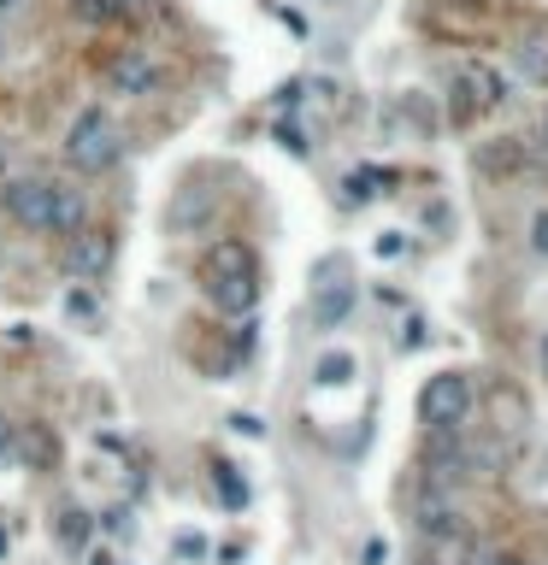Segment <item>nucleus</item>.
Returning a JSON list of instances; mask_svg holds the SVG:
<instances>
[{"mask_svg": "<svg viewBox=\"0 0 548 565\" xmlns=\"http://www.w3.org/2000/svg\"><path fill=\"white\" fill-rule=\"evenodd\" d=\"M472 418V377L466 371H437L419 389V425L425 430H460Z\"/></svg>", "mask_w": 548, "mask_h": 565, "instance_id": "f257e3e1", "label": "nucleus"}, {"mask_svg": "<svg viewBox=\"0 0 548 565\" xmlns=\"http://www.w3.org/2000/svg\"><path fill=\"white\" fill-rule=\"evenodd\" d=\"M65 159L77 171H107L112 159H119V130H112V119L100 107H83L77 119H71V130H65Z\"/></svg>", "mask_w": 548, "mask_h": 565, "instance_id": "f03ea898", "label": "nucleus"}, {"mask_svg": "<svg viewBox=\"0 0 548 565\" xmlns=\"http://www.w3.org/2000/svg\"><path fill=\"white\" fill-rule=\"evenodd\" d=\"M454 77H460V89H466L472 100H478V112H496V107H508V100H513V83L501 77L496 65H484V60L454 65Z\"/></svg>", "mask_w": 548, "mask_h": 565, "instance_id": "7ed1b4c3", "label": "nucleus"}, {"mask_svg": "<svg viewBox=\"0 0 548 565\" xmlns=\"http://www.w3.org/2000/svg\"><path fill=\"white\" fill-rule=\"evenodd\" d=\"M48 188H53V183H41V177L7 183V212H12V224L41 230V236H48Z\"/></svg>", "mask_w": 548, "mask_h": 565, "instance_id": "20e7f679", "label": "nucleus"}, {"mask_svg": "<svg viewBox=\"0 0 548 565\" xmlns=\"http://www.w3.org/2000/svg\"><path fill=\"white\" fill-rule=\"evenodd\" d=\"M489 418H496V437H525L531 430V401L519 383H489Z\"/></svg>", "mask_w": 548, "mask_h": 565, "instance_id": "39448f33", "label": "nucleus"}, {"mask_svg": "<svg viewBox=\"0 0 548 565\" xmlns=\"http://www.w3.org/2000/svg\"><path fill=\"white\" fill-rule=\"evenodd\" d=\"M107 266H112V236H89V230L65 236V271H71V278L95 283Z\"/></svg>", "mask_w": 548, "mask_h": 565, "instance_id": "423d86ee", "label": "nucleus"}, {"mask_svg": "<svg viewBox=\"0 0 548 565\" xmlns=\"http://www.w3.org/2000/svg\"><path fill=\"white\" fill-rule=\"evenodd\" d=\"M242 271H259V259L248 242H236V236H224V242H212L207 254H200V283H219V278H242Z\"/></svg>", "mask_w": 548, "mask_h": 565, "instance_id": "0eeeda50", "label": "nucleus"}, {"mask_svg": "<svg viewBox=\"0 0 548 565\" xmlns=\"http://www.w3.org/2000/svg\"><path fill=\"white\" fill-rule=\"evenodd\" d=\"M107 83H112L119 95L142 100V95H154V89H160V65H154L148 53H119V60L107 65Z\"/></svg>", "mask_w": 548, "mask_h": 565, "instance_id": "6e6552de", "label": "nucleus"}, {"mask_svg": "<svg viewBox=\"0 0 548 565\" xmlns=\"http://www.w3.org/2000/svg\"><path fill=\"white\" fill-rule=\"evenodd\" d=\"M207 300L219 307L224 318H248L259 307V271H242V278H219V283H200Z\"/></svg>", "mask_w": 548, "mask_h": 565, "instance_id": "1a4fd4ad", "label": "nucleus"}, {"mask_svg": "<svg viewBox=\"0 0 548 565\" xmlns=\"http://www.w3.org/2000/svg\"><path fill=\"white\" fill-rule=\"evenodd\" d=\"M83 212H89V207H83L77 188H65V183L48 188V236H77V230H83Z\"/></svg>", "mask_w": 548, "mask_h": 565, "instance_id": "9d476101", "label": "nucleus"}, {"mask_svg": "<svg viewBox=\"0 0 548 565\" xmlns=\"http://www.w3.org/2000/svg\"><path fill=\"white\" fill-rule=\"evenodd\" d=\"M349 312H354V283H349V278L319 283V295H313V324H319V330H337Z\"/></svg>", "mask_w": 548, "mask_h": 565, "instance_id": "9b49d317", "label": "nucleus"}, {"mask_svg": "<svg viewBox=\"0 0 548 565\" xmlns=\"http://www.w3.org/2000/svg\"><path fill=\"white\" fill-rule=\"evenodd\" d=\"M313 377H319L325 389H337V383H349L354 377V354H325L319 366H313Z\"/></svg>", "mask_w": 548, "mask_h": 565, "instance_id": "f8f14e48", "label": "nucleus"}, {"mask_svg": "<svg viewBox=\"0 0 548 565\" xmlns=\"http://www.w3.org/2000/svg\"><path fill=\"white\" fill-rule=\"evenodd\" d=\"M519 65H525L531 71V77H537V83H548V41H519Z\"/></svg>", "mask_w": 548, "mask_h": 565, "instance_id": "ddd939ff", "label": "nucleus"}, {"mask_svg": "<svg viewBox=\"0 0 548 565\" xmlns=\"http://www.w3.org/2000/svg\"><path fill=\"white\" fill-rule=\"evenodd\" d=\"M212 471H219V495H224V506H242V501H248V483L236 477V466H212Z\"/></svg>", "mask_w": 548, "mask_h": 565, "instance_id": "4468645a", "label": "nucleus"}, {"mask_svg": "<svg viewBox=\"0 0 548 565\" xmlns=\"http://www.w3.org/2000/svg\"><path fill=\"white\" fill-rule=\"evenodd\" d=\"M531 254H543V259H548V207L537 212V219H531Z\"/></svg>", "mask_w": 548, "mask_h": 565, "instance_id": "2eb2a0df", "label": "nucleus"}, {"mask_svg": "<svg viewBox=\"0 0 548 565\" xmlns=\"http://www.w3.org/2000/svg\"><path fill=\"white\" fill-rule=\"evenodd\" d=\"M278 142H283V148H290V153H307V136H301L295 124H278Z\"/></svg>", "mask_w": 548, "mask_h": 565, "instance_id": "dca6fc26", "label": "nucleus"}, {"mask_svg": "<svg viewBox=\"0 0 548 565\" xmlns=\"http://www.w3.org/2000/svg\"><path fill=\"white\" fill-rule=\"evenodd\" d=\"M60 530H65V542H83V530H89V525H83V513H65Z\"/></svg>", "mask_w": 548, "mask_h": 565, "instance_id": "f3484780", "label": "nucleus"}, {"mask_svg": "<svg viewBox=\"0 0 548 565\" xmlns=\"http://www.w3.org/2000/svg\"><path fill=\"white\" fill-rule=\"evenodd\" d=\"M83 19H112V0H83Z\"/></svg>", "mask_w": 548, "mask_h": 565, "instance_id": "a211bd4d", "label": "nucleus"}, {"mask_svg": "<svg viewBox=\"0 0 548 565\" xmlns=\"http://www.w3.org/2000/svg\"><path fill=\"white\" fill-rule=\"evenodd\" d=\"M543 142H548V107H543Z\"/></svg>", "mask_w": 548, "mask_h": 565, "instance_id": "6ab92c4d", "label": "nucleus"}, {"mask_svg": "<svg viewBox=\"0 0 548 565\" xmlns=\"http://www.w3.org/2000/svg\"><path fill=\"white\" fill-rule=\"evenodd\" d=\"M12 7H19V0H0V12H12Z\"/></svg>", "mask_w": 548, "mask_h": 565, "instance_id": "aec40b11", "label": "nucleus"}, {"mask_svg": "<svg viewBox=\"0 0 548 565\" xmlns=\"http://www.w3.org/2000/svg\"><path fill=\"white\" fill-rule=\"evenodd\" d=\"M543 371H548V342H543Z\"/></svg>", "mask_w": 548, "mask_h": 565, "instance_id": "412c9836", "label": "nucleus"}, {"mask_svg": "<svg viewBox=\"0 0 548 565\" xmlns=\"http://www.w3.org/2000/svg\"><path fill=\"white\" fill-rule=\"evenodd\" d=\"M0 60H7V36H0Z\"/></svg>", "mask_w": 548, "mask_h": 565, "instance_id": "4be33fe9", "label": "nucleus"}]
</instances>
